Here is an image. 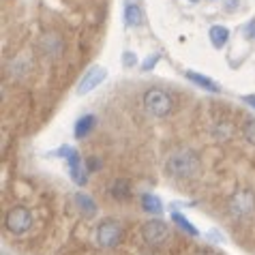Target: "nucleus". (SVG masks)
I'll return each instance as SVG.
<instances>
[{
    "mask_svg": "<svg viewBox=\"0 0 255 255\" xmlns=\"http://www.w3.org/2000/svg\"><path fill=\"white\" fill-rule=\"evenodd\" d=\"M165 169L167 174L176 176V178H193L200 172V159L191 150H176L167 157Z\"/></svg>",
    "mask_w": 255,
    "mask_h": 255,
    "instance_id": "obj_1",
    "label": "nucleus"
},
{
    "mask_svg": "<svg viewBox=\"0 0 255 255\" xmlns=\"http://www.w3.org/2000/svg\"><path fill=\"white\" fill-rule=\"evenodd\" d=\"M144 108H146L148 114L154 116V118H165V116L172 114L174 101L167 93H163L159 88H152L144 95Z\"/></svg>",
    "mask_w": 255,
    "mask_h": 255,
    "instance_id": "obj_2",
    "label": "nucleus"
},
{
    "mask_svg": "<svg viewBox=\"0 0 255 255\" xmlns=\"http://www.w3.org/2000/svg\"><path fill=\"white\" fill-rule=\"evenodd\" d=\"M58 154L69 163L71 180H73L77 187H84V185H86V182H88V176H86L88 169L82 167V159H80V154H77L75 148H73V146H62L60 150H58Z\"/></svg>",
    "mask_w": 255,
    "mask_h": 255,
    "instance_id": "obj_3",
    "label": "nucleus"
},
{
    "mask_svg": "<svg viewBox=\"0 0 255 255\" xmlns=\"http://www.w3.org/2000/svg\"><path fill=\"white\" fill-rule=\"evenodd\" d=\"M6 230L11 234H15V236H22L30 230L32 225V212L28 210L26 206H15L6 212Z\"/></svg>",
    "mask_w": 255,
    "mask_h": 255,
    "instance_id": "obj_4",
    "label": "nucleus"
},
{
    "mask_svg": "<svg viewBox=\"0 0 255 255\" xmlns=\"http://www.w3.org/2000/svg\"><path fill=\"white\" fill-rule=\"evenodd\" d=\"M228 210H230V215L232 217H238V219H243V217H249L251 212L255 210V195L251 193V191H236L232 197H230V202H228Z\"/></svg>",
    "mask_w": 255,
    "mask_h": 255,
    "instance_id": "obj_5",
    "label": "nucleus"
},
{
    "mask_svg": "<svg viewBox=\"0 0 255 255\" xmlns=\"http://www.w3.org/2000/svg\"><path fill=\"white\" fill-rule=\"evenodd\" d=\"M120 240H123V228H120L116 221H112V219H105L97 228V243H99V247H103V249H112Z\"/></svg>",
    "mask_w": 255,
    "mask_h": 255,
    "instance_id": "obj_6",
    "label": "nucleus"
},
{
    "mask_svg": "<svg viewBox=\"0 0 255 255\" xmlns=\"http://www.w3.org/2000/svg\"><path fill=\"white\" fill-rule=\"evenodd\" d=\"M141 238L148 245H163L169 238V228L163 221H148L141 225Z\"/></svg>",
    "mask_w": 255,
    "mask_h": 255,
    "instance_id": "obj_7",
    "label": "nucleus"
},
{
    "mask_svg": "<svg viewBox=\"0 0 255 255\" xmlns=\"http://www.w3.org/2000/svg\"><path fill=\"white\" fill-rule=\"evenodd\" d=\"M105 77H108V71L103 67H93L90 71H86V75L82 77L80 86H77V95H88L93 93V90L99 86L101 82H105Z\"/></svg>",
    "mask_w": 255,
    "mask_h": 255,
    "instance_id": "obj_8",
    "label": "nucleus"
},
{
    "mask_svg": "<svg viewBox=\"0 0 255 255\" xmlns=\"http://www.w3.org/2000/svg\"><path fill=\"white\" fill-rule=\"evenodd\" d=\"M125 22H127V26H133V28L141 26V22H144L141 9L133 0H127V4H125Z\"/></svg>",
    "mask_w": 255,
    "mask_h": 255,
    "instance_id": "obj_9",
    "label": "nucleus"
},
{
    "mask_svg": "<svg viewBox=\"0 0 255 255\" xmlns=\"http://www.w3.org/2000/svg\"><path fill=\"white\" fill-rule=\"evenodd\" d=\"M187 80L193 82L195 86H200V88H204V90H210V93H219V90H221L217 82H212L210 77H206V75L195 73V71H187Z\"/></svg>",
    "mask_w": 255,
    "mask_h": 255,
    "instance_id": "obj_10",
    "label": "nucleus"
},
{
    "mask_svg": "<svg viewBox=\"0 0 255 255\" xmlns=\"http://www.w3.org/2000/svg\"><path fill=\"white\" fill-rule=\"evenodd\" d=\"M95 125H97V118H95L93 114H86V116H82L80 120H77V125H75V137H77V139H82V137H88L90 133H93Z\"/></svg>",
    "mask_w": 255,
    "mask_h": 255,
    "instance_id": "obj_11",
    "label": "nucleus"
},
{
    "mask_svg": "<svg viewBox=\"0 0 255 255\" xmlns=\"http://www.w3.org/2000/svg\"><path fill=\"white\" fill-rule=\"evenodd\" d=\"M208 37H210V43L212 47H217V49H221L225 47V43H228V39H230V30L225 26H212L210 28V32H208Z\"/></svg>",
    "mask_w": 255,
    "mask_h": 255,
    "instance_id": "obj_12",
    "label": "nucleus"
},
{
    "mask_svg": "<svg viewBox=\"0 0 255 255\" xmlns=\"http://www.w3.org/2000/svg\"><path fill=\"white\" fill-rule=\"evenodd\" d=\"M141 208H144L146 212H152V215H161L163 212V204L157 195L152 193H144L141 195Z\"/></svg>",
    "mask_w": 255,
    "mask_h": 255,
    "instance_id": "obj_13",
    "label": "nucleus"
},
{
    "mask_svg": "<svg viewBox=\"0 0 255 255\" xmlns=\"http://www.w3.org/2000/svg\"><path fill=\"white\" fill-rule=\"evenodd\" d=\"M75 204L84 212V217H93L95 212H97V204L93 202V197H88L86 193H77L75 195Z\"/></svg>",
    "mask_w": 255,
    "mask_h": 255,
    "instance_id": "obj_14",
    "label": "nucleus"
},
{
    "mask_svg": "<svg viewBox=\"0 0 255 255\" xmlns=\"http://www.w3.org/2000/svg\"><path fill=\"white\" fill-rule=\"evenodd\" d=\"M129 195H131L129 180H116L112 185V197H116V200H129Z\"/></svg>",
    "mask_w": 255,
    "mask_h": 255,
    "instance_id": "obj_15",
    "label": "nucleus"
},
{
    "mask_svg": "<svg viewBox=\"0 0 255 255\" xmlns=\"http://www.w3.org/2000/svg\"><path fill=\"white\" fill-rule=\"evenodd\" d=\"M172 221H174V223H178L182 230L191 234V236H197V234H200V232H197V230L193 228V225H191L189 219H187V217H182L180 212H172Z\"/></svg>",
    "mask_w": 255,
    "mask_h": 255,
    "instance_id": "obj_16",
    "label": "nucleus"
},
{
    "mask_svg": "<svg viewBox=\"0 0 255 255\" xmlns=\"http://www.w3.org/2000/svg\"><path fill=\"white\" fill-rule=\"evenodd\" d=\"M243 135H245V139L249 141V144L255 146V118H249L243 125Z\"/></svg>",
    "mask_w": 255,
    "mask_h": 255,
    "instance_id": "obj_17",
    "label": "nucleus"
},
{
    "mask_svg": "<svg viewBox=\"0 0 255 255\" xmlns=\"http://www.w3.org/2000/svg\"><path fill=\"white\" fill-rule=\"evenodd\" d=\"M159 62V54H152V58L148 56V58L144 60V65H141V71H150V69H154V65Z\"/></svg>",
    "mask_w": 255,
    "mask_h": 255,
    "instance_id": "obj_18",
    "label": "nucleus"
},
{
    "mask_svg": "<svg viewBox=\"0 0 255 255\" xmlns=\"http://www.w3.org/2000/svg\"><path fill=\"white\" fill-rule=\"evenodd\" d=\"M135 62H137V56L133 54V52H125V54H123V65H125V67H133Z\"/></svg>",
    "mask_w": 255,
    "mask_h": 255,
    "instance_id": "obj_19",
    "label": "nucleus"
},
{
    "mask_svg": "<svg viewBox=\"0 0 255 255\" xmlns=\"http://www.w3.org/2000/svg\"><path fill=\"white\" fill-rule=\"evenodd\" d=\"M101 167V161H99L97 157H90L88 159V172H95V169Z\"/></svg>",
    "mask_w": 255,
    "mask_h": 255,
    "instance_id": "obj_20",
    "label": "nucleus"
},
{
    "mask_svg": "<svg viewBox=\"0 0 255 255\" xmlns=\"http://www.w3.org/2000/svg\"><path fill=\"white\" fill-rule=\"evenodd\" d=\"M247 37H255V19L249 22V26H247Z\"/></svg>",
    "mask_w": 255,
    "mask_h": 255,
    "instance_id": "obj_21",
    "label": "nucleus"
},
{
    "mask_svg": "<svg viewBox=\"0 0 255 255\" xmlns=\"http://www.w3.org/2000/svg\"><path fill=\"white\" fill-rule=\"evenodd\" d=\"M245 101L249 103L251 108H255V95H247V97H245Z\"/></svg>",
    "mask_w": 255,
    "mask_h": 255,
    "instance_id": "obj_22",
    "label": "nucleus"
},
{
    "mask_svg": "<svg viewBox=\"0 0 255 255\" xmlns=\"http://www.w3.org/2000/svg\"><path fill=\"white\" fill-rule=\"evenodd\" d=\"M234 6H238V0H228V6H225V9L234 11Z\"/></svg>",
    "mask_w": 255,
    "mask_h": 255,
    "instance_id": "obj_23",
    "label": "nucleus"
},
{
    "mask_svg": "<svg viewBox=\"0 0 255 255\" xmlns=\"http://www.w3.org/2000/svg\"><path fill=\"white\" fill-rule=\"evenodd\" d=\"M191 2H197V0H191Z\"/></svg>",
    "mask_w": 255,
    "mask_h": 255,
    "instance_id": "obj_24",
    "label": "nucleus"
}]
</instances>
